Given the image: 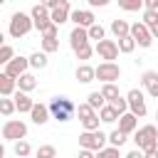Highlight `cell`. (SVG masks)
Instances as JSON below:
<instances>
[{"mask_svg": "<svg viewBox=\"0 0 158 158\" xmlns=\"http://www.w3.org/2000/svg\"><path fill=\"white\" fill-rule=\"evenodd\" d=\"M133 143L136 148H151V146H158V126L156 123H146L141 128L133 131Z\"/></svg>", "mask_w": 158, "mask_h": 158, "instance_id": "7a4b0ae2", "label": "cell"}, {"mask_svg": "<svg viewBox=\"0 0 158 158\" xmlns=\"http://www.w3.org/2000/svg\"><path fill=\"white\" fill-rule=\"evenodd\" d=\"M111 32H114L116 40L118 37H126V35H131V25L126 20H111Z\"/></svg>", "mask_w": 158, "mask_h": 158, "instance_id": "7402d4cb", "label": "cell"}, {"mask_svg": "<svg viewBox=\"0 0 158 158\" xmlns=\"http://www.w3.org/2000/svg\"><path fill=\"white\" fill-rule=\"evenodd\" d=\"M27 94H30V91H22V89L15 91V104H17V111H20V114H30L32 106H35V101H32Z\"/></svg>", "mask_w": 158, "mask_h": 158, "instance_id": "d6986e66", "label": "cell"}, {"mask_svg": "<svg viewBox=\"0 0 158 158\" xmlns=\"http://www.w3.org/2000/svg\"><path fill=\"white\" fill-rule=\"evenodd\" d=\"M101 94H104V99L106 101H114V99H118L121 94H118V86H116V81H104V86H101Z\"/></svg>", "mask_w": 158, "mask_h": 158, "instance_id": "484cf974", "label": "cell"}, {"mask_svg": "<svg viewBox=\"0 0 158 158\" xmlns=\"http://www.w3.org/2000/svg\"><path fill=\"white\" fill-rule=\"evenodd\" d=\"M141 84H143V89H146L153 99H158V72H153V69L143 72V74H141Z\"/></svg>", "mask_w": 158, "mask_h": 158, "instance_id": "5bb4252c", "label": "cell"}, {"mask_svg": "<svg viewBox=\"0 0 158 158\" xmlns=\"http://www.w3.org/2000/svg\"><path fill=\"white\" fill-rule=\"evenodd\" d=\"M30 15H32V20H35V30H40V32L52 22V10H49V7H44L42 2H37V5L30 10Z\"/></svg>", "mask_w": 158, "mask_h": 158, "instance_id": "ba28073f", "label": "cell"}, {"mask_svg": "<svg viewBox=\"0 0 158 158\" xmlns=\"http://www.w3.org/2000/svg\"><path fill=\"white\" fill-rule=\"evenodd\" d=\"M86 2H89L91 7H106V5L111 2V0H86Z\"/></svg>", "mask_w": 158, "mask_h": 158, "instance_id": "ee69618b", "label": "cell"}, {"mask_svg": "<svg viewBox=\"0 0 158 158\" xmlns=\"http://www.w3.org/2000/svg\"><path fill=\"white\" fill-rule=\"evenodd\" d=\"M57 27H59L57 22H49V25L42 30V37H57Z\"/></svg>", "mask_w": 158, "mask_h": 158, "instance_id": "b9f144b4", "label": "cell"}, {"mask_svg": "<svg viewBox=\"0 0 158 158\" xmlns=\"http://www.w3.org/2000/svg\"><path fill=\"white\" fill-rule=\"evenodd\" d=\"M69 17H72V5H69V0H59V5L52 7V22L64 25Z\"/></svg>", "mask_w": 158, "mask_h": 158, "instance_id": "4fadbf2b", "label": "cell"}, {"mask_svg": "<svg viewBox=\"0 0 158 158\" xmlns=\"http://www.w3.org/2000/svg\"><path fill=\"white\" fill-rule=\"evenodd\" d=\"M156 121H158V114H156Z\"/></svg>", "mask_w": 158, "mask_h": 158, "instance_id": "681fc988", "label": "cell"}, {"mask_svg": "<svg viewBox=\"0 0 158 158\" xmlns=\"http://www.w3.org/2000/svg\"><path fill=\"white\" fill-rule=\"evenodd\" d=\"M17 111V104H15V99H7V96H2L0 99V114L2 116H12Z\"/></svg>", "mask_w": 158, "mask_h": 158, "instance_id": "4316f807", "label": "cell"}, {"mask_svg": "<svg viewBox=\"0 0 158 158\" xmlns=\"http://www.w3.org/2000/svg\"><path fill=\"white\" fill-rule=\"evenodd\" d=\"M77 79H79L81 84H89V81H94V79H96V67L79 64V67H77Z\"/></svg>", "mask_w": 158, "mask_h": 158, "instance_id": "ffe728a7", "label": "cell"}, {"mask_svg": "<svg viewBox=\"0 0 158 158\" xmlns=\"http://www.w3.org/2000/svg\"><path fill=\"white\" fill-rule=\"evenodd\" d=\"M30 67L32 69H44L47 67V52L42 49V52H32L30 54Z\"/></svg>", "mask_w": 158, "mask_h": 158, "instance_id": "d4e9b609", "label": "cell"}, {"mask_svg": "<svg viewBox=\"0 0 158 158\" xmlns=\"http://www.w3.org/2000/svg\"><path fill=\"white\" fill-rule=\"evenodd\" d=\"M143 5L151 7V10H158V0H143Z\"/></svg>", "mask_w": 158, "mask_h": 158, "instance_id": "7dc6e473", "label": "cell"}, {"mask_svg": "<svg viewBox=\"0 0 158 158\" xmlns=\"http://www.w3.org/2000/svg\"><path fill=\"white\" fill-rule=\"evenodd\" d=\"M12 57H15V49H12L10 44H2V47H0V64H7Z\"/></svg>", "mask_w": 158, "mask_h": 158, "instance_id": "d590c367", "label": "cell"}, {"mask_svg": "<svg viewBox=\"0 0 158 158\" xmlns=\"http://www.w3.org/2000/svg\"><path fill=\"white\" fill-rule=\"evenodd\" d=\"M143 22H146L148 27H153V25L158 22V10H151V7H146V10H143Z\"/></svg>", "mask_w": 158, "mask_h": 158, "instance_id": "74e56055", "label": "cell"}, {"mask_svg": "<svg viewBox=\"0 0 158 158\" xmlns=\"http://www.w3.org/2000/svg\"><path fill=\"white\" fill-rule=\"evenodd\" d=\"M74 25H81V27H91L94 22H96V17H94V12L91 10H72V17H69Z\"/></svg>", "mask_w": 158, "mask_h": 158, "instance_id": "ac0fdd59", "label": "cell"}, {"mask_svg": "<svg viewBox=\"0 0 158 158\" xmlns=\"http://www.w3.org/2000/svg\"><path fill=\"white\" fill-rule=\"evenodd\" d=\"M143 156V148H136V151H128L126 153V158H141Z\"/></svg>", "mask_w": 158, "mask_h": 158, "instance_id": "f6af8a7d", "label": "cell"}, {"mask_svg": "<svg viewBox=\"0 0 158 158\" xmlns=\"http://www.w3.org/2000/svg\"><path fill=\"white\" fill-rule=\"evenodd\" d=\"M12 151H15L17 158H27V156L32 153V146H30L25 138H20V141H15V148H12Z\"/></svg>", "mask_w": 158, "mask_h": 158, "instance_id": "83f0119b", "label": "cell"}, {"mask_svg": "<svg viewBox=\"0 0 158 158\" xmlns=\"http://www.w3.org/2000/svg\"><path fill=\"white\" fill-rule=\"evenodd\" d=\"M151 32H153V37H156V40H158V22H156V25H153V27H151Z\"/></svg>", "mask_w": 158, "mask_h": 158, "instance_id": "c3c4849f", "label": "cell"}, {"mask_svg": "<svg viewBox=\"0 0 158 158\" xmlns=\"http://www.w3.org/2000/svg\"><path fill=\"white\" fill-rule=\"evenodd\" d=\"M49 116H52L49 104H35V106H32V111H30V118H32V123H37V126L47 123V121H49Z\"/></svg>", "mask_w": 158, "mask_h": 158, "instance_id": "9a60e30c", "label": "cell"}, {"mask_svg": "<svg viewBox=\"0 0 158 158\" xmlns=\"http://www.w3.org/2000/svg\"><path fill=\"white\" fill-rule=\"evenodd\" d=\"M109 104H114L118 114H123V111H128V99H123V96H118V99H114V101H109Z\"/></svg>", "mask_w": 158, "mask_h": 158, "instance_id": "60d3db41", "label": "cell"}, {"mask_svg": "<svg viewBox=\"0 0 158 158\" xmlns=\"http://www.w3.org/2000/svg\"><path fill=\"white\" fill-rule=\"evenodd\" d=\"M118 128L123 131V133H133L136 128H138V116L128 109V111H123L121 116H118Z\"/></svg>", "mask_w": 158, "mask_h": 158, "instance_id": "2e32d148", "label": "cell"}, {"mask_svg": "<svg viewBox=\"0 0 158 158\" xmlns=\"http://www.w3.org/2000/svg\"><path fill=\"white\" fill-rule=\"evenodd\" d=\"M118 7L126 10V12H136V10L146 7V5H143V0H118Z\"/></svg>", "mask_w": 158, "mask_h": 158, "instance_id": "f1b7e54d", "label": "cell"}, {"mask_svg": "<svg viewBox=\"0 0 158 158\" xmlns=\"http://www.w3.org/2000/svg\"><path fill=\"white\" fill-rule=\"evenodd\" d=\"M99 121H101V116L94 114V116H89V118H81V126H84V131H96V128H99Z\"/></svg>", "mask_w": 158, "mask_h": 158, "instance_id": "d6a6232c", "label": "cell"}, {"mask_svg": "<svg viewBox=\"0 0 158 158\" xmlns=\"http://www.w3.org/2000/svg\"><path fill=\"white\" fill-rule=\"evenodd\" d=\"M91 52H96V49H94V47H91L89 42H86V44H81L79 49H74V54H77V59H89V57H91Z\"/></svg>", "mask_w": 158, "mask_h": 158, "instance_id": "8d00e7d4", "label": "cell"}, {"mask_svg": "<svg viewBox=\"0 0 158 158\" xmlns=\"http://www.w3.org/2000/svg\"><path fill=\"white\" fill-rule=\"evenodd\" d=\"M106 141H109V136H106L104 131H99V128H96V131H84V133L79 136V146H81V148H91V151H96V153L106 146Z\"/></svg>", "mask_w": 158, "mask_h": 158, "instance_id": "277c9868", "label": "cell"}, {"mask_svg": "<svg viewBox=\"0 0 158 158\" xmlns=\"http://www.w3.org/2000/svg\"><path fill=\"white\" fill-rule=\"evenodd\" d=\"M42 49H44L47 54L57 52V49H59V40H57V37H42Z\"/></svg>", "mask_w": 158, "mask_h": 158, "instance_id": "f546056e", "label": "cell"}, {"mask_svg": "<svg viewBox=\"0 0 158 158\" xmlns=\"http://www.w3.org/2000/svg\"><path fill=\"white\" fill-rule=\"evenodd\" d=\"M27 67H30V57H12V59L5 64V69H2V72L12 74V77H20V74H25V72H27Z\"/></svg>", "mask_w": 158, "mask_h": 158, "instance_id": "7c38bea8", "label": "cell"}, {"mask_svg": "<svg viewBox=\"0 0 158 158\" xmlns=\"http://www.w3.org/2000/svg\"><path fill=\"white\" fill-rule=\"evenodd\" d=\"M99 116H101V121H104V123H114V121H118V116H121V114L116 111V106H114V104H109V101H106V104L99 109Z\"/></svg>", "mask_w": 158, "mask_h": 158, "instance_id": "44dd1931", "label": "cell"}, {"mask_svg": "<svg viewBox=\"0 0 158 158\" xmlns=\"http://www.w3.org/2000/svg\"><path fill=\"white\" fill-rule=\"evenodd\" d=\"M143 156H146V158H158V146H151V148H146V151H143Z\"/></svg>", "mask_w": 158, "mask_h": 158, "instance_id": "7bdbcfd3", "label": "cell"}, {"mask_svg": "<svg viewBox=\"0 0 158 158\" xmlns=\"http://www.w3.org/2000/svg\"><path fill=\"white\" fill-rule=\"evenodd\" d=\"M126 136H128V133H123L121 128H116V131L109 133V143H114V146H123V143H126Z\"/></svg>", "mask_w": 158, "mask_h": 158, "instance_id": "836d02e7", "label": "cell"}, {"mask_svg": "<svg viewBox=\"0 0 158 158\" xmlns=\"http://www.w3.org/2000/svg\"><path fill=\"white\" fill-rule=\"evenodd\" d=\"M86 42H91V37H89V27L74 25V30L69 32V44H72V49H79V47L86 44Z\"/></svg>", "mask_w": 158, "mask_h": 158, "instance_id": "8fae6325", "label": "cell"}, {"mask_svg": "<svg viewBox=\"0 0 158 158\" xmlns=\"http://www.w3.org/2000/svg\"><path fill=\"white\" fill-rule=\"evenodd\" d=\"M32 27H35V20H32V15L15 12V15L10 17V27H7V32H10V37L20 40V37H25V35H27Z\"/></svg>", "mask_w": 158, "mask_h": 158, "instance_id": "3957f363", "label": "cell"}, {"mask_svg": "<svg viewBox=\"0 0 158 158\" xmlns=\"http://www.w3.org/2000/svg\"><path fill=\"white\" fill-rule=\"evenodd\" d=\"M49 111H52V118H57L59 123H64V121H69V118L77 114V106H74V101L67 99V96H54V99L49 101Z\"/></svg>", "mask_w": 158, "mask_h": 158, "instance_id": "6da1fadb", "label": "cell"}, {"mask_svg": "<svg viewBox=\"0 0 158 158\" xmlns=\"http://www.w3.org/2000/svg\"><path fill=\"white\" fill-rule=\"evenodd\" d=\"M17 91V77L2 72L0 74V96H12Z\"/></svg>", "mask_w": 158, "mask_h": 158, "instance_id": "e0dca14e", "label": "cell"}, {"mask_svg": "<svg viewBox=\"0 0 158 158\" xmlns=\"http://www.w3.org/2000/svg\"><path fill=\"white\" fill-rule=\"evenodd\" d=\"M121 77V67L116 64V62H101L99 67H96V79L99 81H116Z\"/></svg>", "mask_w": 158, "mask_h": 158, "instance_id": "52a82bcc", "label": "cell"}, {"mask_svg": "<svg viewBox=\"0 0 158 158\" xmlns=\"http://www.w3.org/2000/svg\"><path fill=\"white\" fill-rule=\"evenodd\" d=\"M86 101H89V104H91V106H94L96 111H99V109H101V106L106 104V99H104V94H101V91H91V94L86 96Z\"/></svg>", "mask_w": 158, "mask_h": 158, "instance_id": "4dcf8cb0", "label": "cell"}, {"mask_svg": "<svg viewBox=\"0 0 158 158\" xmlns=\"http://www.w3.org/2000/svg\"><path fill=\"white\" fill-rule=\"evenodd\" d=\"M131 35H133V40L138 42V47H151L153 44V32H151V27L146 25V22H133L131 25Z\"/></svg>", "mask_w": 158, "mask_h": 158, "instance_id": "8992f818", "label": "cell"}, {"mask_svg": "<svg viewBox=\"0 0 158 158\" xmlns=\"http://www.w3.org/2000/svg\"><path fill=\"white\" fill-rule=\"evenodd\" d=\"M94 114H96V109H94V106H91L89 101H86V104H79V106H77V116H79V121H81V118H89V116H94Z\"/></svg>", "mask_w": 158, "mask_h": 158, "instance_id": "1f68e13d", "label": "cell"}, {"mask_svg": "<svg viewBox=\"0 0 158 158\" xmlns=\"http://www.w3.org/2000/svg\"><path fill=\"white\" fill-rule=\"evenodd\" d=\"M99 156H104V158H109V156H121V146H104L101 151H99Z\"/></svg>", "mask_w": 158, "mask_h": 158, "instance_id": "ab89813d", "label": "cell"}, {"mask_svg": "<svg viewBox=\"0 0 158 158\" xmlns=\"http://www.w3.org/2000/svg\"><path fill=\"white\" fill-rule=\"evenodd\" d=\"M40 2H42V5H44V7H49V10H52V7H57V5H59V0H40Z\"/></svg>", "mask_w": 158, "mask_h": 158, "instance_id": "bcb514c9", "label": "cell"}, {"mask_svg": "<svg viewBox=\"0 0 158 158\" xmlns=\"http://www.w3.org/2000/svg\"><path fill=\"white\" fill-rule=\"evenodd\" d=\"M94 49H96V54H99L101 59H106V62H114V59L118 57V52H121V49H118V42H114V40H99Z\"/></svg>", "mask_w": 158, "mask_h": 158, "instance_id": "9c48e42d", "label": "cell"}, {"mask_svg": "<svg viewBox=\"0 0 158 158\" xmlns=\"http://www.w3.org/2000/svg\"><path fill=\"white\" fill-rule=\"evenodd\" d=\"M2 138L10 141V143H15V141H20V138H27V123H22V121H17V118L5 121V126H2Z\"/></svg>", "mask_w": 158, "mask_h": 158, "instance_id": "5b68a950", "label": "cell"}, {"mask_svg": "<svg viewBox=\"0 0 158 158\" xmlns=\"http://www.w3.org/2000/svg\"><path fill=\"white\" fill-rule=\"evenodd\" d=\"M35 86H37V79H35V74L25 72V74H20V77H17V89H22V91H32Z\"/></svg>", "mask_w": 158, "mask_h": 158, "instance_id": "603a6c76", "label": "cell"}, {"mask_svg": "<svg viewBox=\"0 0 158 158\" xmlns=\"http://www.w3.org/2000/svg\"><path fill=\"white\" fill-rule=\"evenodd\" d=\"M54 156H57L54 146H40L37 148V158H54Z\"/></svg>", "mask_w": 158, "mask_h": 158, "instance_id": "f35d334b", "label": "cell"}, {"mask_svg": "<svg viewBox=\"0 0 158 158\" xmlns=\"http://www.w3.org/2000/svg\"><path fill=\"white\" fill-rule=\"evenodd\" d=\"M126 99H128V109H131L138 118L146 116V99H143V91H141V89H131Z\"/></svg>", "mask_w": 158, "mask_h": 158, "instance_id": "30bf717a", "label": "cell"}, {"mask_svg": "<svg viewBox=\"0 0 158 158\" xmlns=\"http://www.w3.org/2000/svg\"><path fill=\"white\" fill-rule=\"evenodd\" d=\"M104 35H106V30H104L99 22H94V25L89 27V37H91V40H96V42H99V40H104Z\"/></svg>", "mask_w": 158, "mask_h": 158, "instance_id": "e575fe53", "label": "cell"}, {"mask_svg": "<svg viewBox=\"0 0 158 158\" xmlns=\"http://www.w3.org/2000/svg\"><path fill=\"white\" fill-rule=\"evenodd\" d=\"M136 40H133V35H126V37H118V49H121V54H131L133 49H136Z\"/></svg>", "mask_w": 158, "mask_h": 158, "instance_id": "cb8c5ba5", "label": "cell"}]
</instances>
